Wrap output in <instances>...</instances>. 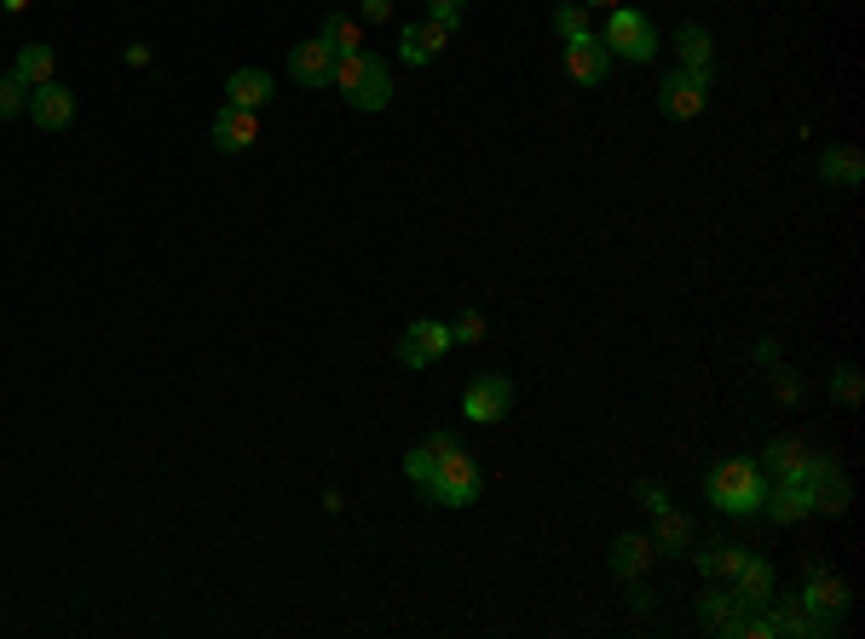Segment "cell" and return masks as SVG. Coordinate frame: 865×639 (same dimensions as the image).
Returning <instances> with one entry per match:
<instances>
[{
	"mask_svg": "<svg viewBox=\"0 0 865 639\" xmlns=\"http://www.w3.org/2000/svg\"><path fill=\"white\" fill-rule=\"evenodd\" d=\"M329 87H341L352 110H387L392 105V70L376 52H336Z\"/></svg>",
	"mask_w": 865,
	"mask_h": 639,
	"instance_id": "6da1fadb",
	"label": "cell"
},
{
	"mask_svg": "<svg viewBox=\"0 0 865 639\" xmlns=\"http://www.w3.org/2000/svg\"><path fill=\"white\" fill-rule=\"evenodd\" d=\"M761 466L756 461H721L710 473V508L727 513V519H750L761 508Z\"/></svg>",
	"mask_w": 865,
	"mask_h": 639,
	"instance_id": "7a4b0ae2",
	"label": "cell"
},
{
	"mask_svg": "<svg viewBox=\"0 0 865 639\" xmlns=\"http://www.w3.org/2000/svg\"><path fill=\"white\" fill-rule=\"evenodd\" d=\"M601 47H606L612 58L647 63V58L658 52V29H652V18H641V12H629V7H612V18H606V36H601Z\"/></svg>",
	"mask_w": 865,
	"mask_h": 639,
	"instance_id": "3957f363",
	"label": "cell"
},
{
	"mask_svg": "<svg viewBox=\"0 0 865 639\" xmlns=\"http://www.w3.org/2000/svg\"><path fill=\"white\" fill-rule=\"evenodd\" d=\"M421 490L439 501V508H468V501L479 495V461H474L468 450H450V455L439 461V473H432Z\"/></svg>",
	"mask_w": 865,
	"mask_h": 639,
	"instance_id": "277c9868",
	"label": "cell"
},
{
	"mask_svg": "<svg viewBox=\"0 0 865 639\" xmlns=\"http://www.w3.org/2000/svg\"><path fill=\"white\" fill-rule=\"evenodd\" d=\"M704 105H710V76H698V70H676L658 87V110L676 116V121H692Z\"/></svg>",
	"mask_w": 865,
	"mask_h": 639,
	"instance_id": "5b68a950",
	"label": "cell"
},
{
	"mask_svg": "<svg viewBox=\"0 0 865 639\" xmlns=\"http://www.w3.org/2000/svg\"><path fill=\"white\" fill-rule=\"evenodd\" d=\"M756 513H768L774 524H796V519L814 513V490L803 479H774V484H761V508Z\"/></svg>",
	"mask_w": 865,
	"mask_h": 639,
	"instance_id": "8992f818",
	"label": "cell"
},
{
	"mask_svg": "<svg viewBox=\"0 0 865 639\" xmlns=\"http://www.w3.org/2000/svg\"><path fill=\"white\" fill-rule=\"evenodd\" d=\"M565 76H572L577 87H601L612 76V52L601 47V36H577V41H565Z\"/></svg>",
	"mask_w": 865,
	"mask_h": 639,
	"instance_id": "52a82bcc",
	"label": "cell"
},
{
	"mask_svg": "<svg viewBox=\"0 0 865 639\" xmlns=\"http://www.w3.org/2000/svg\"><path fill=\"white\" fill-rule=\"evenodd\" d=\"M450 352V323H410L405 328V341H398V363H410V368H427V363H439Z\"/></svg>",
	"mask_w": 865,
	"mask_h": 639,
	"instance_id": "ba28073f",
	"label": "cell"
},
{
	"mask_svg": "<svg viewBox=\"0 0 865 639\" xmlns=\"http://www.w3.org/2000/svg\"><path fill=\"white\" fill-rule=\"evenodd\" d=\"M468 421H479V426H490V421H503L508 410H514V381L508 375H479L474 386H468Z\"/></svg>",
	"mask_w": 865,
	"mask_h": 639,
	"instance_id": "9c48e42d",
	"label": "cell"
},
{
	"mask_svg": "<svg viewBox=\"0 0 865 639\" xmlns=\"http://www.w3.org/2000/svg\"><path fill=\"white\" fill-rule=\"evenodd\" d=\"M29 121H36V127H47V132L70 127V121H76V92L64 87L58 76H52L47 87H29Z\"/></svg>",
	"mask_w": 865,
	"mask_h": 639,
	"instance_id": "30bf717a",
	"label": "cell"
},
{
	"mask_svg": "<svg viewBox=\"0 0 865 639\" xmlns=\"http://www.w3.org/2000/svg\"><path fill=\"white\" fill-rule=\"evenodd\" d=\"M329 70H336V47H329L323 36L289 47V81H301V87H329Z\"/></svg>",
	"mask_w": 865,
	"mask_h": 639,
	"instance_id": "8fae6325",
	"label": "cell"
},
{
	"mask_svg": "<svg viewBox=\"0 0 865 639\" xmlns=\"http://www.w3.org/2000/svg\"><path fill=\"white\" fill-rule=\"evenodd\" d=\"M445 41H450V23H439V18L405 23V29H398V58H405V63H432L445 52Z\"/></svg>",
	"mask_w": 865,
	"mask_h": 639,
	"instance_id": "7c38bea8",
	"label": "cell"
},
{
	"mask_svg": "<svg viewBox=\"0 0 865 639\" xmlns=\"http://www.w3.org/2000/svg\"><path fill=\"white\" fill-rule=\"evenodd\" d=\"M254 139H260V116H254V110L225 105V110L214 116V150H220V156H243Z\"/></svg>",
	"mask_w": 865,
	"mask_h": 639,
	"instance_id": "4fadbf2b",
	"label": "cell"
},
{
	"mask_svg": "<svg viewBox=\"0 0 865 639\" xmlns=\"http://www.w3.org/2000/svg\"><path fill=\"white\" fill-rule=\"evenodd\" d=\"M745 611H750V599H739V588H704V599H698V622L716 633H739Z\"/></svg>",
	"mask_w": 865,
	"mask_h": 639,
	"instance_id": "5bb4252c",
	"label": "cell"
},
{
	"mask_svg": "<svg viewBox=\"0 0 865 639\" xmlns=\"http://www.w3.org/2000/svg\"><path fill=\"white\" fill-rule=\"evenodd\" d=\"M796 599H803V604H808V611H825V617H837V611H848V588H843L837 577H830V570H825L819 559H808V588H803V593H796Z\"/></svg>",
	"mask_w": 865,
	"mask_h": 639,
	"instance_id": "9a60e30c",
	"label": "cell"
},
{
	"mask_svg": "<svg viewBox=\"0 0 865 639\" xmlns=\"http://www.w3.org/2000/svg\"><path fill=\"white\" fill-rule=\"evenodd\" d=\"M272 98H278V81L265 76V70H231V81H225V105L260 110V105H272Z\"/></svg>",
	"mask_w": 865,
	"mask_h": 639,
	"instance_id": "2e32d148",
	"label": "cell"
},
{
	"mask_svg": "<svg viewBox=\"0 0 865 639\" xmlns=\"http://www.w3.org/2000/svg\"><path fill=\"white\" fill-rule=\"evenodd\" d=\"M676 52H681V70H698V76L716 70V41H710L704 23H681L676 29Z\"/></svg>",
	"mask_w": 865,
	"mask_h": 639,
	"instance_id": "e0dca14e",
	"label": "cell"
},
{
	"mask_svg": "<svg viewBox=\"0 0 865 639\" xmlns=\"http://www.w3.org/2000/svg\"><path fill=\"white\" fill-rule=\"evenodd\" d=\"M450 450H461V444L450 439V432H432L427 444H416V450L405 455V479H410V484H427L432 473H439V461H445Z\"/></svg>",
	"mask_w": 865,
	"mask_h": 639,
	"instance_id": "ac0fdd59",
	"label": "cell"
},
{
	"mask_svg": "<svg viewBox=\"0 0 865 639\" xmlns=\"http://www.w3.org/2000/svg\"><path fill=\"white\" fill-rule=\"evenodd\" d=\"M774 628L779 633H803V639H825L830 633V617L825 611H808L803 599H785L779 611H774Z\"/></svg>",
	"mask_w": 865,
	"mask_h": 639,
	"instance_id": "d6986e66",
	"label": "cell"
},
{
	"mask_svg": "<svg viewBox=\"0 0 865 639\" xmlns=\"http://www.w3.org/2000/svg\"><path fill=\"white\" fill-rule=\"evenodd\" d=\"M52 70H58V58H52V47H41V41H29V47H18V63H12V76H18L23 87H47V81H52Z\"/></svg>",
	"mask_w": 865,
	"mask_h": 639,
	"instance_id": "ffe728a7",
	"label": "cell"
},
{
	"mask_svg": "<svg viewBox=\"0 0 865 639\" xmlns=\"http://www.w3.org/2000/svg\"><path fill=\"white\" fill-rule=\"evenodd\" d=\"M774 582H779V577H774V564H768V559H756V553L745 559V570L733 577L739 599H750V604H768V599H774Z\"/></svg>",
	"mask_w": 865,
	"mask_h": 639,
	"instance_id": "44dd1931",
	"label": "cell"
},
{
	"mask_svg": "<svg viewBox=\"0 0 865 639\" xmlns=\"http://www.w3.org/2000/svg\"><path fill=\"white\" fill-rule=\"evenodd\" d=\"M652 535H618V542H612V570H618V577H641V570L652 564Z\"/></svg>",
	"mask_w": 865,
	"mask_h": 639,
	"instance_id": "7402d4cb",
	"label": "cell"
},
{
	"mask_svg": "<svg viewBox=\"0 0 865 639\" xmlns=\"http://www.w3.org/2000/svg\"><path fill=\"white\" fill-rule=\"evenodd\" d=\"M819 179H825V185H843V190H854V185L865 179V161H859V150H825V156H819Z\"/></svg>",
	"mask_w": 865,
	"mask_h": 639,
	"instance_id": "603a6c76",
	"label": "cell"
},
{
	"mask_svg": "<svg viewBox=\"0 0 865 639\" xmlns=\"http://www.w3.org/2000/svg\"><path fill=\"white\" fill-rule=\"evenodd\" d=\"M761 461L774 466V479H803V473H808V444H796V439H774Z\"/></svg>",
	"mask_w": 865,
	"mask_h": 639,
	"instance_id": "cb8c5ba5",
	"label": "cell"
},
{
	"mask_svg": "<svg viewBox=\"0 0 865 639\" xmlns=\"http://www.w3.org/2000/svg\"><path fill=\"white\" fill-rule=\"evenodd\" d=\"M698 559V570L704 577H739L745 570V559H750V548H733V542H716V548H704V553H692Z\"/></svg>",
	"mask_w": 865,
	"mask_h": 639,
	"instance_id": "d4e9b609",
	"label": "cell"
},
{
	"mask_svg": "<svg viewBox=\"0 0 865 639\" xmlns=\"http://www.w3.org/2000/svg\"><path fill=\"white\" fill-rule=\"evenodd\" d=\"M652 548H658V553H687V548H692V524H687L676 508H663V513H658V535H652Z\"/></svg>",
	"mask_w": 865,
	"mask_h": 639,
	"instance_id": "484cf974",
	"label": "cell"
},
{
	"mask_svg": "<svg viewBox=\"0 0 865 639\" xmlns=\"http://www.w3.org/2000/svg\"><path fill=\"white\" fill-rule=\"evenodd\" d=\"M318 36H323L329 47H336V52H363V23H358V18H347V12H329Z\"/></svg>",
	"mask_w": 865,
	"mask_h": 639,
	"instance_id": "4316f807",
	"label": "cell"
},
{
	"mask_svg": "<svg viewBox=\"0 0 865 639\" xmlns=\"http://www.w3.org/2000/svg\"><path fill=\"white\" fill-rule=\"evenodd\" d=\"M808 490H814V513H848V501H854V490H848L843 473H825Z\"/></svg>",
	"mask_w": 865,
	"mask_h": 639,
	"instance_id": "83f0119b",
	"label": "cell"
},
{
	"mask_svg": "<svg viewBox=\"0 0 865 639\" xmlns=\"http://www.w3.org/2000/svg\"><path fill=\"white\" fill-rule=\"evenodd\" d=\"M554 29H560V41L589 36V7H583V0H560V7H554Z\"/></svg>",
	"mask_w": 865,
	"mask_h": 639,
	"instance_id": "f1b7e54d",
	"label": "cell"
},
{
	"mask_svg": "<svg viewBox=\"0 0 865 639\" xmlns=\"http://www.w3.org/2000/svg\"><path fill=\"white\" fill-rule=\"evenodd\" d=\"M18 110H29V87L7 70L0 76V116H18Z\"/></svg>",
	"mask_w": 865,
	"mask_h": 639,
	"instance_id": "f546056e",
	"label": "cell"
},
{
	"mask_svg": "<svg viewBox=\"0 0 865 639\" xmlns=\"http://www.w3.org/2000/svg\"><path fill=\"white\" fill-rule=\"evenodd\" d=\"M635 501H641L647 513H663V508H670V490H663L658 479H641V484H635Z\"/></svg>",
	"mask_w": 865,
	"mask_h": 639,
	"instance_id": "4dcf8cb0",
	"label": "cell"
},
{
	"mask_svg": "<svg viewBox=\"0 0 865 639\" xmlns=\"http://www.w3.org/2000/svg\"><path fill=\"white\" fill-rule=\"evenodd\" d=\"M830 392H837L843 403H848V410H854V403H859V368H837V375H830Z\"/></svg>",
	"mask_w": 865,
	"mask_h": 639,
	"instance_id": "1f68e13d",
	"label": "cell"
},
{
	"mask_svg": "<svg viewBox=\"0 0 865 639\" xmlns=\"http://www.w3.org/2000/svg\"><path fill=\"white\" fill-rule=\"evenodd\" d=\"M450 341H468V346L485 341V317H479V312H461V317L450 323Z\"/></svg>",
	"mask_w": 865,
	"mask_h": 639,
	"instance_id": "d6a6232c",
	"label": "cell"
},
{
	"mask_svg": "<svg viewBox=\"0 0 865 639\" xmlns=\"http://www.w3.org/2000/svg\"><path fill=\"white\" fill-rule=\"evenodd\" d=\"M774 397L803 403V375H790V368H774Z\"/></svg>",
	"mask_w": 865,
	"mask_h": 639,
	"instance_id": "836d02e7",
	"label": "cell"
},
{
	"mask_svg": "<svg viewBox=\"0 0 865 639\" xmlns=\"http://www.w3.org/2000/svg\"><path fill=\"white\" fill-rule=\"evenodd\" d=\"M461 7H468V0H427V18H439V23H461Z\"/></svg>",
	"mask_w": 865,
	"mask_h": 639,
	"instance_id": "e575fe53",
	"label": "cell"
},
{
	"mask_svg": "<svg viewBox=\"0 0 865 639\" xmlns=\"http://www.w3.org/2000/svg\"><path fill=\"white\" fill-rule=\"evenodd\" d=\"M629 604H635V611H652V588L641 577H629Z\"/></svg>",
	"mask_w": 865,
	"mask_h": 639,
	"instance_id": "d590c367",
	"label": "cell"
},
{
	"mask_svg": "<svg viewBox=\"0 0 865 639\" xmlns=\"http://www.w3.org/2000/svg\"><path fill=\"white\" fill-rule=\"evenodd\" d=\"M363 18H370V23H387V18H392V0H363Z\"/></svg>",
	"mask_w": 865,
	"mask_h": 639,
	"instance_id": "8d00e7d4",
	"label": "cell"
},
{
	"mask_svg": "<svg viewBox=\"0 0 865 639\" xmlns=\"http://www.w3.org/2000/svg\"><path fill=\"white\" fill-rule=\"evenodd\" d=\"M122 58H127V63H133V70H145V63H150V47H145V41H133V47H127V52H122Z\"/></svg>",
	"mask_w": 865,
	"mask_h": 639,
	"instance_id": "74e56055",
	"label": "cell"
},
{
	"mask_svg": "<svg viewBox=\"0 0 865 639\" xmlns=\"http://www.w3.org/2000/svg\"><path fill=\"white\" fill-rule=\"evenodd\" d=\"M756 363H779V346L774 341H756Z\"/></svg>",
	"mask_w": 865,
	"mask_h": 639,
	"instance_id": "f35d334b",
	"label": "cell"
},
{
	"mask_svg": "<svg viewBox=\"0 0 865 639\" xmlns=\"http://www.w3.org/2000/svg\"><path fill=\"white\" fill-rule=\"evenodd\" d=\"M583 7H606L612 12V7H623V0H583Z\"/></svg>",
	"mask_w": 865,
	"mask_h": 639,
	"instance_id": "ab89813d",
	"label": "cell"
},
{
	"mask_svg": "<svg viewBox=\"0 0 865 639\" xmlns=\"http://www.w3.org/2000/svg\"><path fill=\"white\" fill-rule=\"evenodd\" d=\"M0 7H7V12H23V7H29V0H0Z\"/></svg>",
	"mask_w": 865,
	"mask_h": 639,
	"instance_id": "60d3db41",
	"label": "cell"
}]
</instances>
